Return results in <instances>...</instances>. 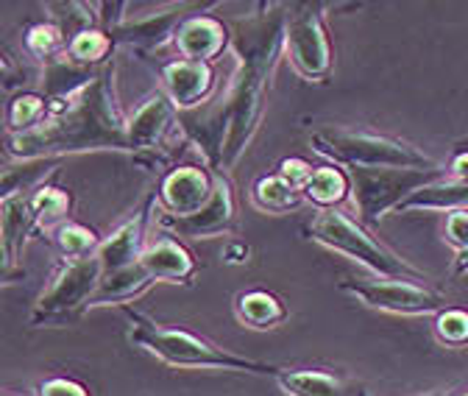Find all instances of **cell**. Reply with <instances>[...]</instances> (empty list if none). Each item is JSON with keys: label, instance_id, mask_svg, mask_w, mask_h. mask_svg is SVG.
Listing matches in <instances>:
<instances>
[{"label": "cell", "instance_id": "obj_28", "mask_svg": "<svg viewBox=\"0 0 468 396\" xmlns=\"http://www.w3.org/2000/svg\"><path fill=\"white\" fill-rule=\"evenodd\" d=\"M53 235V243L58 249L65 260H87V257H95L101 252V238L95 235V230L84 223H76V220H65L62 226H56L50 232Z\"/></svg>", "mask_w": 468, "mask_h": 396}, {"label": "cell", "instance_id": "obj_15", "mask_svg": "<svg viewBox=\"0 0 468 396\" xmlns=\"http://www.w3.org/2000/svg\"><path fill=\"white\" fill-rule=\"evenodd\" d=\"M34 232H37V220L31 215L28 196L4 198V207H0V252H4L6 282L17 279L23 273V268H20L23 249Z\"/></svg>", "mask_w": 468, "mask_h": 396}, {"label": "cell", "instance_id": "obj_11", "mask_svg": "<svg viewBox=\"0 0 468 396\" xmlns=\"http://www.w3.org/2000/svg\"><path fill=\"white\" fill-rule=\"evenodd\" d=\"M165 230H170L179 238H193V241H204V238H223L238 230V201H234V190L229 185V179L223 174H218L215 182V196L209 198V204L190 218H165Z\"/></svg>", "mask_w": 468, "mask_h": 396}, {"label": "cell", "instance_id": "obj_32", "mask_svg": "<svg viewBox=\"0 0 468 396\" xmlns=\"http://www.w3.org/2000/svg\"><path fill=\"white\" fill-rule=\"evenodd\" d=\"M435 335L446 347H465L468 344V310L446 307L435 318Z\"/></svg>", "mask_w": 468, "mask_h": 396}, {"label": "cell", "instance_id": "obj_36", "mask_svg": "<svg viewBox=\"0 0 468 396\" xmlns=\"http://www.w3.org/2000/svg\"><path fill=\"white\" fill-rule=\"evenodd\" d=\"M449 177L454 179H468V151L454 154L452 165H449Z\"/></svg>", "mask_w": 468, "mask_h": 396}, {"label": "cell", "instance_id": "obj_31", "mask_svg": "<svg viewBox=\"0 0 468 396\" xmlns=\"http://www.w3.org/2000/svg\"><path fill=\"white\" fill-rule=\"evenodd\" d=\"M68 48L65 34L58 31L56 23H37L26 31V50L39 62H50Z\"/></svg>", "mask_w": 468, "mask_h": 396}, {"label": "cell", "instance_id": "obj_14", "mask_svg": "<svg viewBox=\"0 0 468 396\" xmlns=\"http://www.w3.org/2000/svg\"><path fill=\"white\" fill-rule=\"evenodd\" d=\"M162 92L179 112L198 109L215 90V68L187 59H173L159 65Z\"/></svg>", "mask_w": 468, "mask_h": 396}, {"label": "cell", "instance_id": "obj_24", "mask_svg": "<svg viewBox=\"0 0 468 396\" xmlns=\"http://www.w3.org/2000/svg\"><path fill=\"white\" fill-rule=\"evenodd\" d=\"M251 201L257 209L268 212V215H284V212H292L299 209L307 198L299 187H292L284 177L279 174H268V177H260L251 187Z\"/></svg>", "mask_w": 468, "mask_h": 396}, {"label": "cell", "instance_id": "obj_9", "mask_svg": "<svg viewBox=\"0 0 468 396\" xmlns=\"http://www.w3.org/2000/svg\"><path fill=\"white\" fill-rule=\"evenodd\" d=\"M337 288L371 310L393 316H430L449 307L441 291L407 279H343Z\"/></svg>", "mask_w": 468, "mask_h": 396}, {"label": "cell", "instance_id": "obj_6", "mask_svg": "<svg viewBox=\"0 0 468 396\" xmlns=\"http://www.w3.org/2000/svg\"><path fill=\"white\" fill-rule=\"evenodd\" d=\"M449 171L438 167H351V196H355L360 220L374 226L388 212H399V207L424 190L432 182L446 179Z\"/></svg>", "mask_w": 468, "mask_h": 396}, {"label": "cell", "instance_id": "obj_17", "mask_svg": "<svg viewBox=\"0 0 468 396\" xmlns=\"http://www.w3.org/2000/svg\"><path fill=\"white\" fill-rule=\"evenodd\" d=\"M173 121H179V109L170 103L162 90L151 92L129 118V151H156Z\"/></svg>", "mask_w": 468, "mask_h": 396}, {"label": "cell", "instance_id": "obj_4", "mask_svg": "<svg viewBox=\"0 0 468 396\" xmlns=\"http://www.w3.org/2000/svg\"><path fill=\"white\" fill-rule=\"evenodd\" d=\"M304 235L335 254L360 262L363 268L377 273V279H407V282H421V285L427 282L424 271L401 260L396 252L379 243L363 223L343 215L340 209H318L304 223Z\"/></svg>", "mask_w": 468, "mask_h": 396}, {"label": "cell", "instance_id": "obj_5", "mask_svg": "<svg viewBox=\"0 0 468 396\" xmlns=\"http://www.w3.org/2000/svg\"><path fill=\"white\" fill-rule=\"evenodd\" d=\"M315 154L332 159L335 165L351 167H438L432 156L404 140L355 132V129H318L310 137Z\"/></svg>", "mask_w": 468, "mask_h": 396}, {"label": "cell", "instance_id": "obj_7", "mask_svg": "<svg viewBox=\"0 0 468 396\" xmlns=\"http://www.w3.org/2000/svg\"><path fill=\"white\" fill-rule=\"evenodd\" d=\"M103 279L101 257L87 260H65L50 285L39 294L31 310V326H62L73 324L79 316L90 310V299L95 296Z\"/></svg>", "mask_w": 468, "mask_h": 396}, {"label": "cell", "instance_id": "obj_1", "mask_svg": "<svg viewBox=\"0 0 468 396\" xmlns=\"http://www.w3.org/2000/svg\"><path fill=\"white\" fill-rule=\"evenodd\" d=\"M284 15L287 4H260L251 15L229 23L238 70H234L229 92L223 95L229 112L223 171L238 165L262 123L265 95L284 53Z\"/></svg>", "mask_w": 468, "mask_h": 396}, {"label": "cell", "instance_id": "obj_22", "mask_svg": "<svg viewBox=\"0 0 468 396\" xmlns=\"http://www.w3.org/2000/svg\"><path fill=\"white\" fill-rule=\"evenodd\" d=\"M416 209H432V212H468V179L446 177L441 182L427 185L416 196H410L399 212H416Z\"/></svg>", "mask_w": 468, "mask_h": 396}, {"label": "cell", "instance_id": "obj_30", "mask_svg": "<svg viewBox=\"0 0 468 396\" xmlns=\"http://www.w3.org/2000/svg\"><path fill=\"white\" fill-rule=\"evenodd\" d=\"M50 115L42 92H20L6 109V134H26L42 126Z\"/></svg>", "mask_w": 468, "mask_h": 396}, {"label": "cell", "instance_id": "obj_13", "mask_svg": "<svg viewBox=\"0 0 468 396\" xmlns=\"http://www.w3.org/2000/svg\"><path fill=\"white\" fill-rule=\"evenodd\" d=\"M159 196L151 193L117 230L101 243V265H103V276L106 273H114V271H123L129 265H137L140 257L145 254L148 243H145V232H148V220H151V209H154V201Z\"/></svg>", "mask_w": 468, "mask_h": 396}, {"label": "cell", "instance_id": "obj_27", "mask_svg": "<svg viewBox=\"0 0 468 396\" xmlns=\"http://www.w3.org/2000/svg\"><path fill=\"white\" fill-rule=\"evenodd\" d=\"M62 159H26L17 167L9 165L4 171V198L28 196L37 187H42V179L58 171Z\"/></svg>", "mask_w": 468, "mask_h": 396}, {"label": "cell", "instance_id": "obj_33", "mask_svg": "<svg viewBox=\"0 0 468 396\" xmlns=\"http://www.w3.org/2000/svg\"><path fill=\"white\" fill-rule=\"evenodd\" d=\"M276 174L284 177L292 187L304 190L307 182H310L313 174H315V167H313L307 159H302V156H290V159H282V165H279V171H276Z\"/></svg>", "mask_w": 468, "mask_h": 396}, {"label": "cell", "instance_id": "obj_16", "mask_svg": "<svg viewBox=\"0 0 468 396\" xmlns=\"http://www.w3.org/2000/svg\"><path fill=\"white\" fill-rule=\"evenodd\" d=\"M173 45H176V50H179L182 59L212 65L226 48H231V31L218 17L193 15L190 20H185V26L179 28V34H176V39H173Z\"/></svg>", "mask_w": 468, "mask_h": 396}, {"label": "cell", "instance_id": "obj_34", "mask_svg": "<svg viewBox=\"0 0 468 396\" xmlns=\"http://www.w3.org/2000/svg\"><path fill=\"white\" fill-rule=\"evenodd\" d=\"M446 243L457 249V254L468 252V212H452L446 215Z\"/></svg>", "mask_w": 468, "mask_h": 396}, {"label": "cell", "instance_id": "obj_35", "mask_svg": "<svg viewBox=\"0 0 468 396\" xmlns=\"http://www.w3.org/2000/svg\"><path fill=\"white\" fill-rule=\"evenodd\" d=\"M37 396H90L87 385L70 377H50L37 388Z\"/></svg>", "mask_w": 468, "mask_h": 396}, {"label": "cell", "instance_id": "obj_23", "mask_svg": "<svg viewBox=\"0 0 468 396\" xmlns=\"http://www.w3.org/2000/svg\"><path fill=\"white\" fill-rule=\"evenodd\" d=\"M234 316H238L240 324H246L251 329H273V326L284 324L290 313L276 294L251 288V291L238 294V299H234Z\"/></svg>", "mask_w": 468, "mask_h": 396}, {"label": "cell", "instance_id": "obj_20", "mask_svg": "<svg viewBox=\"0 0 468 396\" xmlns=\"http://www.w3.org/2000/svg\"><path fill=\"white\" fill-rule=\"evenodd\" d=\"M276 385L287 396H368L363 382L318 369H284L276 377Z\"/></svg>", "mask_w": 468, "mask_h": 396}, {"label": "cell", "instance_id": "obj_8", "mask_svg": "<svg viewBox=\"0 0 468 396\" xmlns=\"http://www.w3.org/2000/svg\"><path fill=\"white\" fill-rule=\"evenodd\" d=\"M324 4H287L284 56L310 84H324L332 73V45L324 23Z\"/></svg>", "mask_w": 468, "mask_h": 396}, {"label": "cell", "instance_id": "obj_3", "mask_svg": "<svg viewBox=\"0 0 468 396\" xmlns=\"http://www.w3.org/2000/svg\"><path fill=\"white\" fill-rule=\"evenodd\" d=\"M123 316L129 318V337L132 344H137L140 349H145L148 355H154L156 360L173 366V369H218V371H243V374H260V377H279L284 371V366L276 363H265V360H254V358H243L226 352L220 347H215L207 337L187 332V329H176V326H165L156 324L154 318H148L145 313L134 310L132 305L121 307Z\"/></svg>", "mask_w": 468, "mask_h": 396}, {"label": "cell", "instance_id": "obj_26", "mask_svg": "<svg viewBox=\"0 0 468 396\" xmlns=\"http://www.w3.org/2000/svg\"><path fill=\"white\" fill-rule=\"evenodd\" d=\"M31 215L37 220V232H53L56 226H62L70 212V193L53 185H42L34 193H28Z\"/></svg>", "mask_w": 468, "mask_h": 396}, {"label": "cell", "instance_id": "obj_25", "mask_svg": "<svg viewBox=\"0 0 468 396\" xmlns=\"http://www.w3.org/2000/svg\"><path fill=\"white\" fill-rule=\"evenodd\" d=\"M302 193L321 209H337L351 196V179L340 165H321Z\"/></svg>", "mask_w": 468, "mask_h": 396}, {"label": "cell", "instance_id": "obj_2", "mask_svg": "<svg viewBox=\"0 0 468 396\" xmlns=\"http://www.w3.org/2000/svg\"><path fill=\"white\" fill-rule=\"evenodd\" d=\"M9 154L26 159H62L84 151H129V118L117 101L114 62L103 65L95 81L70 103L50 109L42 126L26 134H6Z\"/></svg>", "mask_w": 468, "mask_h": 396}, {"label": "cell", "instance_id": "obj_10", "mask_svg": "<svg viewBox=\"0 0 468 396\" xmlns=\"http://www.w3.org/2000/svg\"><path fill=\"white\" fill-rule=\"evenodd\" d=\"M218 174L204 165H179L167 171L159 182V204L170 218L198 215L215 196Z\"/></svg>", "mask_w": 468, "mask_h": 396}, {"label": "cell", "instance_id": "obj_18", "mask_svg": "<svg viewBox=\"0 0 468 396\" xmlns=\"http://www.w3.org/2000/svg\"><path fill=\"white\" fill-rule=\"evenodd\" d=\"M98 73H101L98 68H87V65H79L76 59H70L68 50L58 53L56 59L45 62V70H42V95L48 101V109L70 103L76 95H81L95 81Z\"/></svg>", "mask_w": 468, "mask_h": 396}, {"label": "cell", "instance_id": "obj_19", "mask_svg": "<svg viewBox=\"0 0 468 396\" xmlns=\"http://www.w3.org/2000/svg\"><path fill=\"white\" fill-rule=\"evenodd\" d=\"M140 265L148 271V276L154 282H176V285H190V279L198 271L196 257L170 235L156 238L154 243H148L145 254L140 257Z\"/></svg>", "mask_w": 468, "mask_h": 396}, {"label": "cell", "instance_id": "obj_37", "mask_svg": "<svg viewBox=\"0 0 468 396\" xmlns=\"http://www.w3.org/2000/svg\"><path fill=\"white\" fill-rule=\"evenodd\" d=\"M465 396H468V393H465Z\"/></svg>", "mask_w": 468, "mask_h": 396}, {"label": "cell", "instance_id": "obj_12", "mask_svg": "<svg viewBox=\"0 0 468 396\" xmlns=\"http://www.w3.org/2000/svg\"><path fill=\"white\" fill-rule=\"evenodd\" d=\"M215 4H179V6H170L165 12L140 17V20H126L121 28L112 34L114 48L123 45V48H134L140 53H151L159 50L165 42L176 39L179 28L185 26V20H190V12H207Z\"/></svg>", "mask_w": 468, "mask_h": 396}, {"label": "cell", "instance_id": "obj_29", "mask_svg": "<svg viewBox=\"0 0 468 396\" xmlns=\"http://www.w3.org/2000/svg\"><path fill=\"white\" fill-rule=\"evenodd\" d=\"M68 56L76 59L79 65H87V68H103L112 62V53H114V42H112V34H106L103 28H87L81 34H76L70 42H68Z\"/></svg>", "mask_w": 468, "mask_h": 396}, {"label": "cell", "instance_id": "obj_21", "mask_svg": "<svg viewBox=\"0 0 468 396\" xmlns=\"http://www.w3.org/2000/svg\"><path fill=\"white\" fill-rule=\"evenodd\" d=\"M151 285L156 282L148 276V271L137 262V265H129L123 271H114V273H106L101 279V285L95 291V296L90 299V310L92 307H109V305H117V307H126L132 299L143 296Z\"/></svg>", "mask_w": 468, "mask_h": 396}]
</instances>
